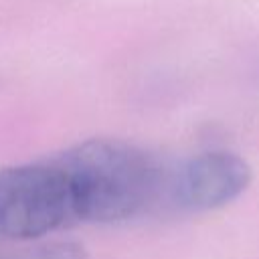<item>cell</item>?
Here are the masks:
<instances>
[{
    "label": "cell",
    "mask_w": 259,
    "mask_h": 259,
    "mask_svg": "<svg viewBox=\"0 0 259 259\" xmlns=\"http://www.w3.org/2000/svg\"><path fill=\"white\" fill-rule=\"evenodd\" d=\"M63 156L77 186L81 223L170 212L174 164L121 140H87Z\"/></svg>",
    "instance_id": "obj_1"
},
{
    "label": "cell",
    "mask_w": 259,
    "mask_h": 259,
    "mask_svg": "<svg viewBox=\"0 0 259 259\" xmlns=\"http://www.w3.org/2000/svg\"><path fill=\"white\" fill-rule=\"evenodd\" d=\"M81 223L63 154L0 170V241H28Z\"/></svg>",
    "instance_id": "obj_2"
},
{
    "label": "cell",
    "mask_w": 259,
    "mask_h": 259,
    "mask_svg": "<svg viewBox=\"0 0 259 259\" xmlns=\"http://www.w3.org/2000/svg\"><path fill=\"white\" fill-rule=\"evenodd\" d=\"M249 166L233 152L212 150L174 162L170 212H202L237 198L249 184Z\"/></svg>",
    "instance_id": "obj_3"
},
{
    "label": "cell",
    "mask_w": 259,
    "mask_h": 259,
    "mask_svg": "<svg viewBox=\"0 0 259 259\" xmlns=\"http://www.w3.org/2000/svg\"><path fill=\"white\" fill-rule=\"evenodd\" d=\"M0 259H85V249L77 243L55 241V243L36 245L32 249H22L18 253H12Z\"/></svg>",
    "instance_id": "obj_4"
}]
</instances>
